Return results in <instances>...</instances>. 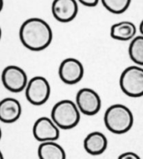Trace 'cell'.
Masks as SVG:
<instances>
[{"instance_id":"cell-1","label":"cell","mask_w":143,"mask_h":159,"mask_svg":"<svg viewBox=\"0 0 143 159\" xmlns=\"http://www.w3.org/2000/svg\"><path fill=\"white\" fill-rule=\"evenodd\" d=\"M19 39L22 44L30 51H42L52 43V29L42 18H28L20 26Z\"/></svg>"},{"instance_id":"cell-2","label":"cell","mask_w":143,"mask_h":159,"mask_svg":"<svg viewBox=\"0 0 143 159\" xmlns=\"http://www.w3.org/2000/svg\"><path fill=\"white\" fill-rule=\"evenodd\" d=\"M106 128L115 134H124L131 129L134 124L132 112L126 105L116 103L110 106L104 114Z\"/></svg>"},{"instance_id":"cell-3","label":"cell","mask_w":143,"mask_h":159,"mask_svg":"<svg viewBox=\"0 0 143 159\" xmlns=\"http://www.w3.org/2000/svg\"><path fill=\"white\" fill-rule=\"evenodd\" d=\"M81 114L76 102L64 99L53 106L50 117L60 129L70 130L78 125L81 121Z\"/></svg>"},{"instance_id":"cell-4","label":"cell","mask_w":143,"mask_h":159,"mask_svg":"<svg viewBox=\"0 0 143 159\" xmlns=\"http://www.w3.org/2000/svg\"><path fill=\"white\" fill-rule=\"evenodd\" d=\"M120 88L131 98L143 96V68L141 66H129L121 74Z\"/></svg>"},{"instance_id":"cell-5","label":"cell","mask_w":143,"mask_h":159,"mask_svg":"<svg viewBox=\"0 0 143 159\" xmlns=\"http://www.w3.org/2000/svg\"><path fill=\"white\" fill-rule=\"evenodd\" d=\"M51 88L47 78L35 76L29 79L25 89V97L32 105L41 106L49 100Z\"/></svg>"},{"instance_id":"cell-6","label":"cell","mask_w":143,"mask_h":159,"mask_svg":"<svg viewBox=\"0 0 143 159\" xmlns=\"http://www.w3.org/2000/svg\"><path fill=\"white\" fill-rule=\"evenodd\" d=\"M1 78L5 89L12 93H20L25 90L29 83L26 72L16 65L7 66L2 72Z\"/></svg>"},{"instance_id":"cell-7","label":"cell","mask_w":143,"mask_h":159,"mask_svg":"<svg viewBox=\"0 0 143 159\" xmlns=\"http://www.w3.org/2000/svg\"><path fill=\"white\" fill-rule=\"evenodd\" d=\"M76 103L81 113L87 116L97 114L101 108V98L96 91L90 88L80 89L76 94Z\"/></svg>"},{"instance_id":"cell-8","label":"cell","mask_w":143,"mask_h":159,"mask_svg":"<svg viewBox=\"0 0 143 159\" xmlns=\"http://www.w3.org/2000/svg\"><path fill=\"white\" fill-rule=\"evenodd\" d=\"M84 66L81 61L75 57H68L60 63L59 77L65 84L73 85L80 83L84 77Z\"/></svg>"},{"instance_id":"cell-9","label":"cell","mask_w":143,"mask_h":159,"mask_svg":"<svg viewBox=\"0 0 143 159\" xmlns=\"http://www.w3.org/2000/svg\"><path fill=\"white\" fill-rule=\"evenodd\" d=\"M60 128L51 117H41L38 118L33 126V135L40 143L56 141L60 135Z\"/></svg>"},{"instance_id":"cell-10","label":"cell","mask_w":143,"mask_h":159,"mask_svg":"<svg viewBox=\"0 0 143 159\" xmlns=\"http://www.w3.org/2000/svg\"><path fill=\"white\" fill-rule=\"evenodd\" d=\"M79 6L76 0H54L51 12L54 18L60 23L73 21L78 14Z\"/></svg>"},{"instance_id":"cell-11","label":"cell","mask_w":143,"mask_h":159,"mask_svg":"<svg viewBox=\"0 0 143 159\" xmlns=\"http://www.w3.org/2000/svg\"><path fill=\"white\" fill-rule=\"evenodd\" d=\"M84 148L87 153L92 156H98L104 153L108 147V139L101 132L90 133L84 139Z\"/></svg>"},{"instance_id":"cell-12","label":"cell","mask_w":143,"mask_h":159,"mask_svg":"<svg viewBox=\"0 0 143 159\" xmlns=\"http://www.w3.org/2000/svg\"><path fill=\"white\" fill-rule=\"evenodd\" d=\"M22 114V106L18 100L6 98L0 102V120L4 123H13L18 120Z\"/></svg>"},{"instance_id":"cell-13","label":"cell","mask_w":143,"mask_h":159,"mask_svg":"<svg viewBox=\"0 0 143 159\" xmlns=\"http://www.w3.org/2000/svg\"><path fill=\"white\" fill-rule=\"evenodd\" d=\"M136 34V27L131 21H121L111 27L110 35L118 41H131Z\"/></svg>"},{"instance_id":"cell-14","label":"cell","mask_w":143,"mask_h":159,"mask_svg":"<svg viewBox=\"0 0 143 159\" xmlns=\"http://www.w3.org/2000/svg\"><path fill=\"white\" fill-rule=\"evenodd\" d=\"M39 159H66V153L63 147L55 141L41 143L38 148Z\"/></svg>"},{"instance_id":"cell-15","label":"cell","mask_w":143,"mask_h":159,"mask_svg":"<svg viewBox=\"0 0 143 159\" xmlns=\"http://www.w3.org/2000/svg\"><path fill=\"white\" fill-rule=\"evenodd\" d=\"M129 56L132 62L143 67V35L136 36L131 41L128 48Z\"/></svg>"},{"instance_id":"cell-16","label":"cell","mask_w":143,"mask_h":159,"mask_svg":"<svg viewBox=\"0 0 143 159\" xmlns=\"http://www.w3.org/2000/svg\"><path fill=\"white\" fill-rule=\"evenodd\" d=\"M101 2L110 13L121 14L127 10L131 0H101Z\"/></svg>"},{"instance_id":"cell-17","label":"cell","mask_w":143,"mask_h":159,"mask_svg":"<svg viewBox=\"0 0 143 159\" xmlns=\"http://www.w3.org/2000/svg\"><path fill=\"white\" fill-rule=\"evenodd\" d=\"M117 159H141L137 153L134 152H123L118 157Z\"/></svg>"},{"instance_id":"cell-18","label":"cell","mask_w":143,"mask_h":159,"mask_svg":"<svg viewBox=\"0 0 143 159\" xmlns=\"http://www.w3.org/2000/svg\"><path fill=\"white\" fill-rule=\"evenodd\" d=\"M79 2L86 7H96L101 0H78Z\"/></svg>"},{"instance_id":"cell-19","label":"cell","mask_w":143,"mask_h":159,"mask_svg":"<svg viewBox=\"0 0 143 159\" xmlns=\"http://www.w3.org/2000/svg\"><path fill=\"white\" fill-rule=\"evenodd\" d=\"M140 32H141V34L143 35V20L141 22V24H140Z\"/></svg>"},{"instance_id":"cell-20","label":"cell","mask_w":143,"mask_h":159,"mask_svg":"<svg viewBox=\"0 0 143 159\" xmlns=\"http://www.w3.org/2000/svg\"><path fill=\"white\" fill-rule=\"evenodd\" d=\"M1 159H4V158H3V153H1Z\"/></svg>"}]
</instances>
